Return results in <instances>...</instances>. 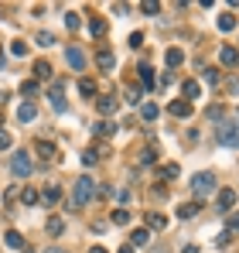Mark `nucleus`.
<instances>
[{"label": "nucleus", "mask_w": 239, "mask_h": 253, "mask_svg": "<svg viewBox=\"0 0 239 253\" xmlns=\"http://www.w3.org/2000/svg\"><path fill=\"white\" fill-rule=\"evenodd\" d=\"M96 192H99V188H96V181H92L89 174L76 178V185H72V195H69V206H65V209H82V206H89V199H92Z\"/></svg>", "instance_id": "nucleus-1"}, {"label": "nucleus", "mask_w": 239, "mask_h": 253, "mask_svg": "<svg viewBox=\"0 0 239 253\" xmlns=\"http://www.w3.org/2000/svg\"><path fill=\"white\" fill-rule=\"evenodd\" d=\"M215 188H219V185H215V174H208V171H199V174L192 178V192H195V199H208Z\"/></svg>", "instance_id": "nucleus-2"}, {"label": "nucleus", "mask_w": 239, "mask_h": 253, "mask_svg": "<svg viewBox=\"0 0 239 253\" xmlns=\"http://www.w3.org/2000/svg\"><path fill=\"white\" fill-rule=\"evenodd\" d=\"M10 174H14V178H28V174H31V158H28V151H14V154H10Z\"/></svg>", "instance_id": "nucleus-3"}, {"label": "nucleus", "mask_w": 239, "mask_h": 253, "mask_svg": "<svg viewBox=\"0 0 239 253\" xmlns=\"http://www.w3.org/2000/svg\"><path fill=\"white\" fill-rule=\"evenodd\" d=\"M219 144L239 151V124H219Z\"/></svg>", "instance_id": "nucleus-4"}, {"label": "nucleus", "mask_w": 239, "mask_h": 253, "mask_svg": "<svg viewBox=\"0 0 239 253\" xmlns=\"http://www.w3.org/2000/svg\"><path fill=\"white\" fill-rule=\"evenodd\" d=\"M48 96H51V106H55V113H65V110H69V103H65V89H62V83H55V85H51V92H48Z\"/></svg>", "instance_id": "nucleus-5"}, {"label": "nucleus", "mask_w": 239, "mask_h": 253, "mask_svg": "<svg viewBox=\"0 0 239 253\" xmlns=\"http://www.w3.org/2000/svg\"><path fill=\"white\" fill-rule=\"evenodd\" d=\"M65 62L79 72V69H85V51H82V48H69V51H65Z\"/></svg>", "instance_id": "nucleus-6"}, {"label": "nucleus", "mask_w": 239, "mask_h": 253, "mask_svg": "<svg viewBox=\"0 0 239 253\" xmlns=\"http://www.w3.org/2000/svg\"><path fill=\"white\" fill-rule=\"evenodd\" d=\"M35 117H38V106H35V103H31V99H28V103H21V106H17V120H21V124H31V120H35Z\"/></svg>", "instance_id": "nucleus-7"}, {"label": "nucleus", "mask_w": 239, "mask_h": 253, "mask_svg": "<svg viewBox=\"0 0 239 253\" xmlns=\"http://www.w3.org/2000/svg\"><path fill=\"white\" fill-rule=\"evenodd\" d=\"M236 202V188H219V212H229Z\"/></svg>", "instance_id": "nucleus-8"}, {"label": "nucleus", "mask_w": 239, "mask_h": 253, "mask_svg": "<svg viewBox=\"0 0 239 253\" xmlns=\"http://www.w3.org/2000/svg\"><path fill=\"white\" fill-rule=\"evenodd\" d=\"M167 110H171V117H181V120H185V117H192V103H188V99H174Z\"/></svg>", "instance_id": "nucleus-9"}, {"label": "nucleus", "mask_w": 239, "mask_h": 253, "mask_svg": "<svg viewBox=\"0 0 239 253\" xmlns=\"http://www.w3.org/2000/svg\"><path fill=\"white\" fill-rule=\"evenodd\" d=\"M3 243H7V250H24V236L17 229H7L3 233Z\"/></svg>", "instance_id": "nucleus-10"}, {"label": "nucleus", "mask_w": 239, "mask_h": 253, "mask_svg": "<svg viewBox=\"0 0 239 253\" xmlns=\"http://www.w3.org/2000/svg\"><path fill=\"white\" fill-rule=\"evenodd\" d=\"M219 62H222L226 69H233V65H239V51H236V48H229V44H226V48L219 51Z\"/></svg>", "instance_id": "nucleus-11"}, {"label": "nucleus", "mask_w": 239, "mask_h": 253, "mask_svg": "<svg viewBox=\"0 0 239 253\" xmlns=\"http://www.w3.org/2000/svg\"><path fill=\"white\" fill-rule=\"evenodd\" d=\"M181 92H185V99L192 103V99H199V96H201V85L195 83V79H185V83H181Z\"/></svg>", "instance_id": "nucleus-12"}, {"label": "nucleus", "mask_w": 239, "mask_h": 253, "mask_svg": "<svg viewBox=\"0 0 239 253\" xmlns=\"http://www.w3.org/2000/svg\"><path fill=\"white\" fill-rule=\"evenodd\" d=\"M120 110V99L117 96H99V113H106V117H110V113H117Z\"/></svg>", "instance_id": "nucleus-13"}, {"label": "nucleus", "mask_w": 239, "mask_h": 253, "mask_svg": "<svg viewBox=\"0 0 239 253\" xmlns=\"http://www.w3.org/2000/svg\"><path fill=\"white\" fill-rule=\"evenodd\" d=\"M164 62H167V69H178V65L185 62V51H181V48H167V55H164Z\"/></svg>", "instance_id": "nucleus-14"}, {"label": "nucleus", "mask_w": 239, "mask_h": 253, "mask_svg": "<svg viewBox=\"0 0 239 253\" xmlns=\"http://www.w3.org/2000/svg\"><path fill=\"white\" fill-rule=\"evenodd\" d=\"M113 65H117V55H113L110 48H103V51H99V69H103V72H113Z\"/></svg>", "instance_id": "nucleus-15"}, {"label": "nucleus", "mask_w": 239, "mask_h": 253, "mask_svg": "<svg viewBox=\"0 0 239 253\" xmlns=\"http://www.w3.org/2000/svg\"><path fill=\"white\" fill-rule=\"evenodd\" d=\"M151 243V229H133L130 233V247H147Z\"/></svg>", "instance_id": "nucleus-16"}, {"label": "nucleus", "mask_w": 239, "mask_h": 253, "mask_svg": "<svg viewBox=\"0 0 239 253\" xmlns=\"http://www.w3.org/2000/svg\"><path fill=\"white\" fill-rule=\"evenodd\" d=\"M137 72H140V83H144V89H154V85H158V79H154V69H151V65H140Z\"/></svg>", "instance_id": "nucleus-17"}, {"label": "nucleus", "mask_w": 239, "mask_h": 253, "mask_svg": "<svg viewBox=\"0 0 239 253\" xmlns=\"http://www.w3.org/2000/svg\"><path fill=\"white\" fill-rule=\"evenodd\" d=\"M62 233H65V219L62 215H51L48 219V236H62Z\"/></svg>", "instance_id": "nucleus-18"}, {"label": "nucleus", "mask_w": 239, "mask_h": 253, "mask_svg": "<svg viewBox=\"0 0 239 253\" xmlns=\"http://www.w3.org/2000/svg\"><path fill=\"white\" fill-rule=\"evenodd\" d=\"M92 133H96V137H110V133H117V124L99 120V124H92Z\"/></svg>", "instance_id": "nucleus-19"}, {"label": "nucleus", "mask_w": 239, "mask_h": 253, "mask_svg": "<svg viewBox=\"0 0 239 253\" xmlns=\"http://www.w3.org/2000/svg\"><path fill=\"white\" fill-rule=\"evenodd\" d=\"M201 206L199 202H185V206H178V219H192V215H199Z\"/></svg>", "instance_id": "nucleus-20"}, {"label": "nucleus", "mask_w": 239, "mask_h": 253, "mask_svg": "<svg viewBox=\"0 0 239 253\" xmlns=\"http://www.w3.org/2000/svg\"><path fill=\"white\" fill-rule=\"evenodd\" d=\"M38 154L41 161H55L58 154H55V144H48V140H38Z\"/></svg>", "instance_id": "nucleus-21"}, {"label": "nucleus", "mask_w": 239, "mask_h": 253, "mask_svg": "<svg viewBox=\"0 0 239 253\" xmlns=\"http://www.w3.org/2000/svg\"><path fill=\"white\" fill-rule=\"evenodd\" d=\"M140 117H144V120H158L160 106H158V103H144V106H140Z\"/></svg>", "instance_id": "nucleus-22"}, {"label": "nucleus", "mask_w": 239, "mask_h": 253, "mask_svg": "<svg viewBox=\"0 0 239 253\" xmlns=\"http://www.w3.org/2000/svg\"><path fill=\"white\" fill-rule=\"evenodd\" d=\"M62 199V192H58V185H51V188H44V195H41L38 202H44V206H51V202H58Z\"/></svg>", "instance_id": "nucleus-23"}, {"label": "nucleus", "mask_w": 239, "mask_h": 253, "mask_svg": "<svg viewBox=\"0 0 239 253\" xmlns=\"http://www.w3.org/2000/svg\"><path fill=\"white\" fill-rule=\"evenodd\" d=\"M147 226H151V229H164V226H167V219H164L160 212H147Z\"/></svg>", "instance_id": "nucleus-24"}, {"label": "nucleus", "mask_w": 239, "mask_h": 253, "mask_svg": "<svg viewBox=\"0 0 239 253\" xmlns=\"http://www.w3.org/2000/svg\"><path fill=\"white\" fill-rule=\"evenodd\" d=\"M89 31H92L96 38H103V35H106V21H103V17H92V21H89Z\"/></svg>", "instance_id": "nucleus-25"}, {"label": "nucleus", "mask_w": 239, "mask_h": 253, "mask_svg": "<svg viewBox=\"0 0 239 253\" xmlns=\"http://www.w3.org/2000/svg\"><path fill=\"white\" fill-rule=\"evenodd\" d=\"M205 117H208V120H215V124H222V120H226V106H208V110H205Z\"/></svg>", "instance_id": "nucleus-26"}, {"label": "nucleus", "mask_w": 239, "mask_h": 253, "mask_svg": "<svg viewBox=\"0 0 239 253\" xmlns=\"http://www.w3.org/2000/svg\"><path fill=\"white\" fill-rule=\"evenodd\" d=\"M79 92H82V96H96V83H92L89 76H82V79H79Z\"/></svg>", "instance_id": "nucleus-27"}, {"label": "nucleus", "mask_w": 239, "mask_h": 253, "mask_svg": "<svg viewBox=\"0 0 239 253\" xmlns=\"http://www.w3.org/2000/svg\"><path fill=\"white\" fill-rule=\"evenodd\" d=\"M110 219H113V226H126L130 222V209H113Z\"/></svg>", "instance_id": "nucleus-28"}, {"label": "nucleus", "mask_w": 239, "mask_h": 253, "mask_svg": "<svg viewBox=\"0 0 239 253\" xmlns=\"http://www.w3.org/2000/svg\"><path fill=\"white\" fill-rule=\"evenodd\" d=\"M38 192H35V188H24V192H21V202H24V206H38Z\"/></svg>", "instance_id": "nucleus-29"}, {"label": "nucleus", "mask_w": 239, "mask_h": 253, "mask_svg": "<svg viewBox=\"0 0 239 253\" xmlns=\"http://www.w3.org/2000/svg\"><path fill=\"white\" fill-rule=\"evenodd\" d=\"M35 44H41V48H51V44H55V35H51V31H41V35H35Z\"/></svg>", "instance_id": "nucleus-30"}, {"label": "nucleus", "mask_w": 239, "mask_h": 253, "mask_svg": "<svg viewBox=\"0 0 239 253\" xmlns=\"http://www.w3.org/2000/svg\"><path fill=\"white\" fill-rule=\"evenodd\" d=\"M65 28H69V31H79V28H82V17L76 14V10H72V14H65Z\"/></svg>", "instance_id": "nucleus-31"}, {"label": "nucleus", "mask_w": 239, "mask_h": 253, "mask_svg": "<svg viewBox=\"0 0 239 253\" xmlns=\"http://www.w3.org/2000/svg\"><path fill=\"white\" fill-rule=\"evenodd\" d=\"M35 76L38 79H51V65L48 62H35Z\"/></svg>", "instance_id": "nucleus-32"}, {"label": "nucleus", "mask_w": 239, "mask_h": 253, "mask_svg": "<svg viewBox=\"0 0 239 253\" xmlns=\"http://www.w3.org/2000/svg\"><path fill=\"white\" fill-rule=\"evenodd\" d=\"M233 28H236V17L233 14H222L219 17V31H233Z\"/></svg>", "instance_id": "nucleus-33"}, {"label": "nucleus", "mask_w": 239, "mask_h": 253, "mask_svg": "<svg viewBox=\"0 0 239 253\" xmlns=\"http://www.w3.org/2000/svg\"><path fill=\"white\" fill-rule=\"evenodd\" d=\"M140 99H144V92H140L137 85H130V89H126V103H130V106H137Z\"/></svg>", "instance_id": "nucleus-34"}, {"label": "nucleus", "mask_w": 239, "mask_h": 253, "mask_svg": "<svg viewBox=\"0 0 239 253\" xmlns=\"http://www.w3.org/2000/svg\"><path fill=\"white\" fill-rule=\"evenodd\" d=\"M158 161V151L154 147H144V154H140V165H154Z\"/></svg>", "instance_id": "nucleus-35"}, {"label": "nucleus", "mask_w": 239, "mask_h": 253, "mask_svg": "<svg viewBox=\"0 0 239 253\" xmlns=\"http://www.w3.org/2000/svg\"><path fill=\"white\" fill-rule=\"evenodd\" d=\"M140 10H144V14H160V3H158V0H144Z\"/></svg>", "instance_id": "nucleus-36"}, {"label": "nucleus", "mask_w": 239, "mask_h": 253, "mask_svg": "<svg viewBox=\"0 0 239 253\" xmlns=\"http://www.w3.org/2000/svg\"><path fill=\"white\" fill-rule=\"evenodd\" d=\"M10 55L24 58V55H28V44H24V42H10Z\"/></svg>", "instance_id": "nucleus-37"}, {"label": "nucleus", "mask_w": 239, "mask_h": 253, "mask_svg": "<svg viewBox=\"0 0 239 253\" xmlns=\"http://www.w3.org/2000/svg\"><path fill=\"white\" fill-rule=\"evenodd\" d=\"M201 79H205L208 85H215L219 83V72H215V69H201Z\"/></svg>", "instance_id": "nucleus-38"}, {"label": "nucleus", "mask_w": 239, "mask_h": 253, "mask_svg": "<svg viewBox=\"0 0 239 253\" xmlns=\"http://www.w3.org/2000/svg\"><path fill=\"white\" fill-rule=\"evenodd\" d=\"M82 161H85V165H96V161H99V154H96V147H89V151H82Z\"/></svg>", "instance_id": "nucleus-39"}, {"label": "nucleus", "mask_w": 239, "mask_h": 253, "mask_svg": "<svg viewBox=\"0 0 239 253\" xmlns=\"http://www.w3.org/2000/svg\"><path fill=\"white\" fill-rule=\"evenodd\" d=\"M21 92H24V96H35V92H38V83H35V79H28V83L21 85Z\"/></svg>", "instance_id": "nucleus-40"}, {"label": "nucleus", "mask_w": 239, "mask_h": 253, "mask_svg": "<svg viewBox=\"0 0 239 253\" xmlns=\"http://www.w3.org/2000/svg\"><path fill=\"white\" fill-rule=\"evenodd\" d=\"M130 48H144V35H140V31L130 35Z\"/></svg>", "instance_id": "nucleus-41"}, {"label": "nucleus", "mask_w": 239, "mask_h": 253, "mask_svg": "<svg viewBox=\"0 0 239 253\" xmlns=\"http://www.w3.org/2000/svg\"><path fill=\"white\" fill-rule=\"evenodd\" d=\"M178 174H181L178 165H164V178H178Z\"/></svg>", "instance_id": "nucleus-42"}, {"label": "nucleus", "mask_w": 239, "mask_h": 253, "mask_svg": "<svg viewBox=\"0 0 239 253\" xmlns=\"http://www.w3.org/2000/svg\"><path fill=\"white\" fill-rule=\"evenodd\" d=\"M7 147H10V133H7V130H0V151H7Z\"/></svg>", "instance_id": "nucleus-43"}, {"label": "nucleus", "mask_w": 239, "mask_h": 253, "mask_svg": "<svg viewBox=\"0 0 239 253\" xmlns=\"http://www.w3.org/2000/svg\"><path fill=\"white\" fill-rule=\"evenodd\" d=\"M229 233H239V212H236V215H229Z\"/></svg>", "instance_id": "nucleus-44"}, {"label": "nucleus", "mask_w": 239, "mask_h": 253, "mask_svg": "<svg viewBox=\"0 0 239 253\" xmlns=\"http://www.w3.org/2000/svg\"><path fill=\"white\" fill-rule=\"evenodd\" d=\"M229 89H233V96H239V79H233V83H229Z\"/></svg>", "instance_id": "nucleus-45"}, {"label": "nucleus", "mask_w": 239, "mask_h": 253, "mask_svg": "<svg viewBox=\"0 0 239 253\" xmlns=\"http://www.w3.org/2000/svg\"><path fill=\"white\" fill-rule=\"evenodd\" d=\"M120 253H133V247H130V243H123V247H120Z\"/></svg>", "instance_id": "nucleus-46"}, {"label": "nucleus", "mask_w": 239, "mask_h": 253, "mask_svg": "<svg viewBox=\"0 0 239 253\" xmlns=\"http://www.w3.org/2000/svg\"><path fill=\"white\" fill-rule=\"evenodd\" d=\"M7 96H10V92H3V89H0V106H3V103H7Z\"/></svg>", "instance_id": "nucleus-47"}, {"label": "nucleus", "mask_w": 239, "mask_h": 253, "mask_svg": "<svg viewBox=\"0 0 239 253\" xmlns=\"http://www.w3.org/2000/svg\"><path fill=\"white\" fill-rule=\"evenodd\" d=\"M89 253H106V250H103V247H92V250H89Z\"/></svg>", "instance_id": "nucleus-48"}, {"label": "nucleus", "mask_w": 239, "mask_h": 253, "mask_svg": "<svg viewBox=\"0 0 239 253\" xmlns=\"http://www.w3.org/2000/svg\"><path fill=\"white\" fill-rule=\"evenodd\" d=\"M44 253H65V250H58V247H51V250H44Z\"/></svg>", "instance_id": "nucleus-49"}]
</instances>
